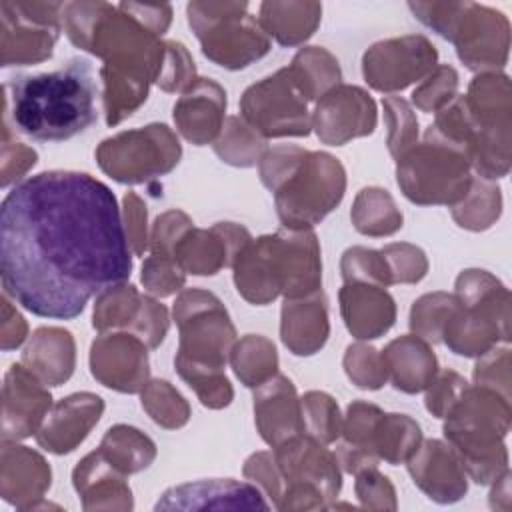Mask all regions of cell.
<instances>
[{
	"instance_id": "30",
	"label": "cell",
	"mask_w": 512,
	"mask_h": 512,
	"mask_svg": "<svg viewBox=\"0 0 512 512\" xmlns=\"http://www.w3.org/2000/svg\"><path fill=\"white\" fill-rule=\"evenodd\" d=\"M46 386L64 384L76 364V344L68 330L42 326L34 330L20 360Z\"/></svg>"
},
{
	"instance_id": "6",
	"label": "cell",
	"mask_w": 512,
	"mask_h": 512,
	"mask_svg": "<svg viewBox=\"0 0 512 512\" xmlns=\"http://www.w3.org/2000/svg\"><path fill=\"white\" fill-rule=\"evenodd\" d=\"M464 100L474 122L468 144L470 166L486 180L506 176L512 142L510 78L502 72H482L470 82Z\"/></svg>"
},
{
	"instance_id": "26",
	"label": "cell",
	"mask_w": 512,
	"mask_h": 512,
	"mask_svg": "<svg viewBox=\"0 0 512 512\" xmlns=\"http://www.w3.org/2000/svg\"><path fill=\"white\" fill-rule=\"evenodd\" d=\"M72 484L84 510H130L132 490L120 472L98 448L86 454L72 470Z\"/></svg>"
},
{
	"instance_id": "28",
	"label": "cell",
	"mask_w": 512,
	"mask_h": 512,
	"mask_svg": "<svg viewBox=\"0 0 512 512\" xmlns=\"http://www.w3.org/2000/svg\"><path fill=\"white\" fill-rule=\"evenodd\" d=\"M328 334V306L322 290L304 298L284 300L280 338L294 356H312L320 352Z\"/></svg>"
},
{
	"instance_id": "27",
	"label": "cell",
	"mask_w": 512,
	"mask_h": 512,
	"mask_svg": "<svg viewBox=\"0 0 512 512\" xmlns=\"http://www.w3.org/2000/svg\"><path fill=\"white\" fill-rule=\"evenodd\" d=\"M50 466L28 446L14 440H2V498L18 508H34L50 488Z\"/></svg>"
},
{
	"instance_id": "35",
	"label": "cell",
	"mask_w": 512,
	"mask_h": 512,
	"mask_svg": "<svg viewBox=\"0 0 512 512\" xmlns=\"http://www.w3.org/2000/svg\"><path fill=\"white\" fill-rule=\"evenodd\" d=\"M502 214V190L494 180L472 178L468 194L452 206L454 222L472 232L488 230Z\"/></svg>"
},
{
	"instance_id": "49",
	"label": "cell",
	"mask_w": 512,
	"mask_h": 512,
	"mask_svg": "<svg viewBox=\"0 0 512 512\" xmlns=\"http://www.w3.org/2000/svg\"><path fill=\"white\" fill-rule=\"evenodd\" d=\"M380 252L388 264L392 284H416L428 272V258L424 250L414 244L392 242Z\"/></svg>"
},
{
	"instance_id": "34",
	"label": "cell",
	"mask_w": 512,
	"mask_h": 512,
	"mask_svg": "<svg viewBox=\"0 0 512 512\" xmlns=\"http://www.w3.org/2000/svg\"><path fill=\"white\" fill-rule=\"evenodd\" d=\"M228 360L236 378L248 388H258L278 374L276 346L262 334H246L236 340Z\"/></svg>"
},
{
	"instance_id": "45",
	"label": "cell",
	"mask_w": 512,
	"mask_h": 512,
	"mask_svg": "<svg viewBox=\"0 0 512 512\" xmlns=\"http://www.w3.org/2000/svg\"><path fill=\"white\" fill-rule=\"evenodd\" d=\"M340 272L344 282H362L382 288L392 284L382 252L366 246H352L344 250L340 258Z\"/></svg>"
},
{
	"instance_id": "50",
	"label": "cell",
	"mask_w": 512,
	"mask_h": 512,
	"mask_svg": "<svg viewBox=\"0 0 512 512\" xmlns=\"http://www.w3.org/2000/svg\"><path fill=\"white\" fill-rule=\"evenodd\" d=\"M196 66L182 42L166 40L164 42V62L156 84L164 92L184 94L196 82Z\"/></svg>"
},
{
	"instance_id": "29",
	"label": "cell",
	"mask_w": 512,
	"mask_h": 512,
	"mask_svg": "<svg viewBox=\"0 0 512 512\" xmlns=\"http://www.w3.org/2000/svg\"><path fill=\"white\" fill-rule=\"evenodd\" d=\"M382 360L392 386L406 394L424 392L438 374V358L430 342L416 334L392 340L382 350Z\"/></svg>"
},
{
	"instance_id": "52",
	"label": "cell",
	"mask_w": 512,
	"mask_h": 512,
	"mask_svg": "<svg viewBox=\"0 0 512 512\" xmlns=\"http://www.w3.org/2000/svg\"><path fill=\"white\" fill-rule=\"evenodd\" d=\"M474 384L496 390L510 400V348L494 346L474 366Z\"/></svg>"
},
{
	"instance_id": "43",
	"label": "cell",
	"mask_w": 512,
	"mask_h": 512,
	"mask_svg": "<svg viewBox=\"0 0 512 512\" xmlns=\"http://www.w3.org/2000/svg\"><path fill=\"white\" fill-rule=\"evenodd\" d=\"M458 306V298L448 292H432L420 296L410 310V328L426 342H440L442 330Z\"/></svg>"
},
{
	"instance_id": "8",
	"label": "cell",
	"mask_w": 512,
	"mask_h": 512,
	"mask_svg": "<svg viewBox=\"0 0 512 512\" xmlns=\"http://www.w3.org/2000/svg\"><path fill=\"white\" fill-rule=\"evenodd\" d=\"M346 170L328 152H310L272 192L282 228L304 230L320 224L344 198Z\"/></svg>"
},
{
	"instance_id": "57",
	"label": "cell",
	"mask_w": 512,
	"mask_h": 512,
	"mask_svg": "<svg viewBox=\"0 0 512 512\" xmlns=\"http://www.w3.org/2000/svg\"><path fill=\"white\" fill-rule=\"evenodd\" d=\"M194 226V222L190 220V216L182 210H168L164 214H160L154 224H152V232H150V252H158V254H170L174 252V246L178 244V240Z\"/></svg>"
},
{
	"instance_id": "19",
	"label": "cell",
	"mask_w": 512,
	"mask_h": 512,
	"mask_svg": "<svg viewBox=\"0 0 512 512\" xmlns=\"http://www.w3.org/2000/svg\"><path fill=\"white\" fill-rule=\"evenodd\" d=\"M252 240L250 232L236 222H216L212 228H190L174 246L172 256L186 274L214 276L232 266L236 254Z\"/></svg>"
},
{
	"instance_id": "25",
	"label": "cell",
	"mask_w": 512,
	"mask_h": 512,
	"mask_svg": "<svg viewBox=\"0 0 512 512\" xmlns=\"http://www.w3.org/2000/svg\"><path fill=\"white\" fill-rule=\"evenodd\" d=\"M338 300L342 320L348 332L358 340L380 338L394 326L396 304L382 286L344 282Z\"/></svg>"
},
{
	"instance_id": "14",
	"label": "cell",
	"mask_w": 512,
	"mask_h": 512,
	"mask_svg": "<svg viewBox=\"0 0 512 512\" xmlns=\"http://www.w3.org/2000/svg\"><path fill=\"white\" fill-rule=\"evenodd\" d=\"M62 10V2H0L2 66L48 60L62 28Z\"/></svg>"
},
{
	"instance_id": "5",
	"label": "cell",
	"mask_w": 512,
	"mask_h": 512,
	"mask_svg": "<svg viewBox=\"0 0 512 512\" xmlns=\"http://www.w3.org/2000/svg\"><path fill=\"white\" fill-rule=\"evenodd\" d=\"M470 158L464 148L426 128L424 142L396 160V182L402 194L418 206H454L470 190Z\"/></svg>"
},
{
	"instance_id": "51",
	"label": "cell",
	"mask_w": 512,
	"mask_h": 512,
	"mask_svg": "<svg viewBox=\"0 0 512 512\" xmlns=\"http://www.w3.org/2000/svg\"><path fill=\"white\" fill-rule=\"evenodd\" d=\"M306 154L308 150L296 144H282L266 150L258 162L262 184L270 192H276L282 186V182L300 166Z\"/></svg>"
},
{
	"instance_id": "1",
	"label": "cell",
	"mask_w": 512,
	"mask_h": 512,
	"mask_svg": "<svg viewBox=\"0 0 512 512\" xmlns=\"http://www.w3.org/2000/svg\"><path fill=\"white\" fill-rule=\"evenodd\" d=\"M4 294L28 312L72 320L132 272L114 192L88 172L46 170L20 180L0 208Z\"/></svg>"
},
{
	"instance_id": "58",
	"label": "cell",
	"mask_w": 512,
	"mask_h": 512,
	"mask_svg": "<svg viewBox=\"0 0 512 512\" xmlns=\"http://www.w3.org/2000/svg\"><path fill=\"white\" fill-rule=\"evenodd\" d=\"M146 218H148V212L142 198L136 192H126L122 200V220H124L128 244L134 256H144V252L150 248Z\"/></svg>"
},
{
	"instance_id": "9",
	"label": "cell",
	"mask_w": 512,
	"mask_h": 512,
	"mask_svg": "<svg viewBox=\"0 0 512 512\" xmlns=\"http://www.w3.org/2000/svg\"><path fill=\"white\" fill-rule=\"evenodd\" d=\"M282 474L284 492L278 510L326 508V500L336 498L342 488V472L336 454L322 442L296 434L272 448Z\"/></svg>"
},
{
	"instance_id": "39",
	"label": "cell",
	"mask_w": 512,
	"mask_h": 512,
	"mask_svg": "<svg viewBox=\"0 0 512 512\" xmlns=\"http://www.w3.org/2000/svg\"><path fill=\"white\" fill-rule=\"evenodd\" d=\"M144 294L138 292L134 284H114L98 294L92 314V326L102 334L108 330H130Z\"/></svg>"
},
{
	"instance_id": "60",
	"label": "cell",
	"mask_w": 512,
	"mask_h": 512,
	"mask_svg": "<svg viewBox=\"0 0 512 512\" xmlns=\"http://www.w3.org/2000/svg\"><path fill=\"white\" fill-rule=\"evenodd\" d=\"M128 14H132L140 24H144L158 38L168 30L172 22V6L170 4H136V2H120Z\"/></svg>"
},
{
	"instance_id": "13",
	"label": "cell",
	"mask_w": 512,
	"mask_h": 512,
	"mask_svg": "<svg viewBox=\"0 0 512 512\" xmlns=\"http://www.w3.org/2000/svg\"><path fill=\"white\" fill-rule=\"evenodd\" d=\"M308 96L290 66L248 86L240 98V118L268 138L308 136L312 114Z\"/></svg>"
},
{
	"instance_id": "33",
	"label": "cell",
	"mask_w": 512,
	"mask_h": 512,
	"mask_svg": "<svg viewBox=\"0 0 512 512\" xmlns=\"http://www.w3.org/2000/svg\"><path fill=\"white\" fill-rule=\"evenodd\" d=\"M98 450L126 476L148 468L156 458V444L144 432L128 424L108 428Z\"/></svg>"
},
{
	"instance_id": "20",
	"label": "cell",
	"mask_w": 512,
	"mask_h": 512,
	"mask_svg": "<svg viewBox=\"0 0 512 512\" xmlns=\"http://www.w3.org/2000/svg\"><path fill=\"white\" fill-rule=\"evenodd\" d=\"M268 510L258 486L250 482H238L234 478L196 480L168 488L156 502L154 510Z\"/></svg>"
},
{
	"instance_id": "4",
	"label": "cell",
	"mask_w": 512,
	"mask_h": 512,
	"mask_svg": "<svg viewBox=\"0 0 512 512\" xmlns=\"http://www.w3.org/2000/svg\"><path fill=\"white\" fill-rule=\"evenodd\" d=\"M510 400L484 386H466L444 418V438L460 456L466 476L492 484L508 470L504 438L510 430Z\"/></svg>"
},
{
	"instance_id": "32",
	"label": "cell",
	"mask_w": 512,
	"mask_h": 512,
	"mask_svg": "<svg viewBox=\"0 0 512 512\" xmlns=\"http://www.w3.org/2000/svg\"><path fill=\"white\" fill-rule=\"evenodd\" d=\"M350 220L364 236H392L402 228V212L388 190L378 186L362 188L352 204Z\"/></svg>"
},
{
	"instance_id": "24",
	"label": "cell",
	"mask_w": 512,
	"mask_h": 512,
	"mask_svg": "<svg viewBox=\"0 0 512 512\" xmlns=\"http://www.w3.org/2000/svg\"><path fill=\"white\" fill-rule=\"evenodd\" d=\"M254 422L262 440L272 448L302 434L300 398L290 378L276 374L256 388Z\"/></svg>"
},
{
	"instance_id": "16",
	"label": "cell",
	"mask_w": 512,
	"mask_h": 512,
	"mask_svg": "<svg viewBox=\"0 0 512 512\" xmlns=\"http://www.w3.org/2000/svg\"><path fill=\"white\" fill-rule=\"evenodd\" d=\"M376 122L378 110L372 96L350 84H338L322 94L312 114L316 136L328 146H344L354 138L370 136Z\"/></svg>"
},
{
	"instance_id": "41",
	"label": "cell",
	"mask_w": 512,
	"mask_h": 512,
	"mask_svg": "<svg viewBox=\"0 0 512 512\" xmlns=\"http://www.w3.org/2000/svg\"><path fill=\"white\" fill-rule=\"evenodd\" d=\"M302 434L326 444L336 442L342 432V416L336 400L318 390H310L300 398Z\"/></svg>"
},
{
	"instance_id": "46",
	"label": "cell",
	"mask_w": 512,
	"mask_h": 512,
	"mask_svg": "<svg viewBox=\"0 0 512 512\" xmlns=\"http://www.w3.org/2000/svg\"><path fill=\"white\" fill-rule=\"evenodd\" d=\"M344 372L362 390H378L388 380L382 352L366 344H350L344 354Z\"/></svg>"
},
{
	"instance_id": "56",
	"label": "cell",
	"mask_w": 512,
	"mask_h": 512,
	"mask_svg": "<svg viewBox=\"0 0 512 512\" xmlns=\"http://www.w3.org/2000/svg\"><path fill=\"white\" fill-rule=\"evenodd\" d=\"M242 472L254 486H258L268 498H272L274 506H278L284 492V480L272 452H254L244 462Z\"/></svg>"
},
{
	"instance_id": "18",
	"label": "cell",
	"mask_w": 512,
	"mask_h": 512,
	"mask_svg": "<svg viewBox=\"0 0 512 512\" xmlns=\"http://www.w3.org/2000/svg\"><path fill=\"white\" fill-rule=\"evenodd\" d=\"M46 384L22 362L12 364L2 386V440H24L36 434L52 408Z\"/></svg>"
},
{
	"instance_id": "55",
	"label": "cell",
	"mask_w": 512,
	"mask_h": 512,
	"mask_svg": "<svg viewBox=\"0 0 512 512\" xmlns=\"http://www.w3.org/2000/svg\"><path fill=\"white\" fill-rule=\"evenodd\" d=\"M356 476V496L360 498L364 508H374V510H394L396 508V492L392 482L378 472V466L364 468L354 474Z\"/></svg>"
},
{
	"instance_id": "36",
	"label": "cell",
	"mask_w": 512,
	"mask_h": 512,
	"mask_svg": "<svg viewBox=\"0 0 512 512\" xmlns=\"http://www.w3.org/2000/svg\"><path fill=\"white\" fill-rule=\"evenodd\" d=\"M308 100H318L342 80V70L332 52L322 46L300 48L290 64Z\"/></svg>"
},
{
	"instance_id": "40",
	"label": "cell",
	"mask_w": 512,
	"mask_h": 512,
	"mask_svg": "<svg viewBox=\"0 0 512 512\" xmlns=\"http://www.w3.org/2000/svg\"><path fill=\"white\" fill-rule=\"evenodd\" d=\"M140 402L146 414L166 430L182 428L190 420L186 398L168 380H148L140 390Z\"/></svg>"
},
{
	"instance_id": "3",
	"label": "cell",
	"mask_w": 512,
	"mask_h": 512,
	"mask_svg": "<svg viewBox=\"0 0 512 512\" xmlns=\"http://www.w3.org/2000/svg\"><path fill=\"white\" fill-rule=\"evenodd\" d=\"M232 270L238 294L256 306L278 296L304 298L322 288L320 244L312 228H280L252 238L236 254Z\"/></svg>"
},
{
	"instance_id": "37",
	"label": "cell",
	"mask_w": 512,
	"mask_h": 512,
	"mask_svg": "<svg viewBox=\"0 0 512 512\" xmlns=\"http://www.w3.org/2000/svg\"><path fill=\"white\" fill-rule=\"evenodd\" d=\"M216 156L236 168L256 166L266 152V138L240 116H228L214 140Z\"/></svg>"
},
{
	"instance_id": "17",
	"label": "cell",
	"mask_w": 512,
	"mask_h": 512,
	"mask_svg": "<svg viewBox=\"0 0 512 512\" xmlns=\"http://www.w3.org/2000/svg\"><path fill=\"white\" fill-rule=\"evenodd\" d=\"M90 372L110 390L136 394L148 382V346L132 332H102L90 346Z\"/></svg>"
},
{
	"instance_id": "38",
	"label": "cell",
	"mask_w": 512,
	"mask_h": 512,
	"mask_svg": "<svg viewBox=\"0 0 512 512\" xmlns=\"http://www.w3.org/2000/svg\"><path fill=\"white\" fill-rule=\"evenodd\" d=\"M422 442V430L416 420L406 414H382L376 436L374 454L392 466L406 462Z\"/></svg>"
},
{
	"instance_id": "15",
	"label": "cell",
	"mask_w": 512,
	"mask_h": 512,
	"mask_svg": "<svg viewBox=\"0 0 512 512\" xmlns=\"http://www.w3.org/2000/svg\"><path fill=\"white\" fill-rule=\"evenodd\" d=\"M436 66L438 50L422 34L380 40L362 56L364 80L386 94L422 82Z\"/></svg>"
},
{
	"instance_id": "2",
	"label": "cell",
	"mask_w": 512,
	"mask_h": 512,
	"mask_svg": "<svg viewBox=\"0 0 512 512\" xmlns=\"http://www.w3.org/2000/svg\"><path fill=\"white\" fill-rule=\"evenodd\" d=\"M96 96L92 64L70 58L58 70L6 80L4 124L34 140L62 142L96 122Z\"/></svg>"
},
{
	"instance_id": "22",
	"label": "cell",
	"mask_w": 512,
	"mask_h": 512,
	"mask_svg": "<svg viewBox=\"0 0 512 512\" xmlns=\"http://www.w3.org/2000/svg\"><path fill=\"white\" fill-rule=\"evenodd\" d=\"M104 412V400L92 392H76L58 400L40 430L36 442L52 454H68L90 434Z\"/></svg>"
},
{
	"instance_id": "48",
	"label": "cell",
	"mask_w": 512,
	"mask_h": 512,
	"mask_svg": "<svg viewBox=\"0 0 512 512\" xmlns=\"http://www.w3.org/2000/svg\"><path fill=\"white\" fill-rule=\"evenodd\" d=\"M458 94V72L450 64H438L412 92V104L422 112H438Z\"/></svg>"
},
{
	"instance_id": "10",
	"label": "cell",
	"mask_w": 512,
	"mask_h": 512,
	"mask_svg": "<svg viewBox=\"0 0 512 512\" xmlns=\"http://www.w3.org/2000/svg\"><path fill=\"white\" fill-rule=\"evenodd\" d=\"M180 338L174 360L224 370L236 328L220 298L202 288H186L178 294L172 308Z\"/></svg>"
},
{
	"instance_id": "11",
	"label": "cell",
	"mask_w": 512,
	"mask_h": 512,
	"mask_svg": "<svg viewBox=\"0 0 512 512\" xmlns=\"http://www.w3.org/2000/svg\"><path fill=\"white\" fill-rule=\"evenodd\" d=\"M94 156L116 182L142 184L168 174L180 162L182 146L166 124L154 122L102 140Z\"/></svg>"
},
{
	"instance_id": "23",
	"label": "cell",
	"mask_w": 512,
	"mask_h": 512,
	"mask_svg": "<svg viewBox=\"0 0 512 512\" xmlns=\"http://www.w3.org/2000/svg\"><path fill=\"white\" fill-rule=\"evenodd\" d=\"M226 90L210 80L198 78L174 104V124L194 146L214 142L224 126Z\"/></svg>"
},
{
	"instance_id": "31",
	"label": "cell",
	"mask_w": 512,
	"mask_h": 512,
	"mask_svg": "<svg viewBox=\"0 0 512 512\" xmlns=\"http://www.w3.org/2000/svg\"><path fill=\"white\" fill-rule=\"evenodd\" d=\"M322 20L318 2H262L258 22L280 46L306 42Z\"/></svg>"
},
{
	"instance_id": "54",
	"label": "cell",
	"mask_w": 512,
	"mask_h": 512,
	"mask_svg": "<svg viewBox=\"0 0 512 512\" xmlns=\"http://www.w3.org/2000/svg\"><path fill=\"white\" fill-rule=\"evenodd\" d=\"M468 382L454 370H444L434 376L430 386L426 388V410L436 418H446L452 406L458 402L462 392L466 390Z\"/></svg>"
},
{
	"instance_id": "12",
	"label": "cell",
	"mask_w": 512,
	"mask_h": 512,
	"mask_svg": "<svg viewBox=\"0 0 512 512\" xmlns=\"http://www.w3.org/2000/svg\"><path fill=\"white\" fill-rule=\"evenodd\" d=\"M438 34L456 46L458 58L474 72H496L508 62V18L476 2H448Z\"/></svg>"
},
{
	"instance_id": "61",
	"label": "cell",
	"mask_w": 512,
	"mask_h": 512,
	"mask_svg": "<svg viewBox=\"0 0 512 512\" xmlns=\"http://www.w3.org/2000/svg\"><path fill=\"white\" fill-rule=\"evenodd\" d=\"M2 350H14L18 348L28 334V324L24 316L12 306L8 296L2 298Z\"/></svg>"
},
{
	"instance_id": "53",
	"label": "cell",
	"mask_w": 512,
	"mask_h": 512,
	"mask_svg": "<svg viewBox=\"0 0 512 512\" xmlns=\"http://www.w3.org/2000/svg\"><path fill=\"white\" fill-rule=\"evenodd\" d=\"M168 326H170L168 308L160 304L154 296L144 294L140 312L128 332L138 336L148 348H158L166 338Z\"/></svg>"
},
{
	"instance_id": "47",
	"label": "cell",
	"mask_w": 512,
	"mask_h": 512,
	"mask_svg": "<svg viewBox=\"0 0 512 512\" xmlns=\"http://www.w3.org/2000/svg\"><path fill=\"white\" fill-rule=\"evenodd\" d=\"M142 284L144 290L154 298H166L182 290L186 282V272L178 260L170 254L150 252L142 264Z\"/></svg>"
},
{
	"instance_id": "21",
	"label": "cell",
	"mask_w": 512,
	"mask_h": 512,
	"mask_svg": "<svg viewBox=\"0 0 512 512\" xmlns=\"http://www.w3.org/2000/svg\"><path fill=\"white\" fill-rule=\"evenodd\" d=\"M406 466L414 484L438 504L458 502L468 490L460 456L448 442L436 438L420 442Z\"/></svg>"
},
{
	"instance_id": "42",
	"label": "cell",
	"mask_w": 512,
	"mask_h": 512,
	"mask_svg": "<svg viewBox=\"0 0 512 512\" xmlns=\"http://www.w3.org/2000/svg\"><path fill=\"white\" fill-rule=\"evenodd\" d=\"M174 366H176V372L180 374V378L196 392L198 400L206 408L220 410L232 402L234 390H232V384L226 378L224 370L200 366V364H192V362H184V360H174Z\"/></svg>"
},
{
	"instance_id": "7",
	"label": "cell",
	"mask_w": 512,
	"mask_h": 512,
	"mask_svg": "<svg viewBox=\"0 0 512 512\" xmlns=\"http://www.w3.org/2000/svg\"><path fill=\"white\" fill-rule=\"evenodd\" d=\"M186 16L202 54L226 70H242L270 52V36L248 2H190Z\"/></svg>"
},
{
	"instance_id": "59",
	"label": "cell",
	"mask_w": 512,
	"mask_h": 512,
	"mask_svg": "<svg viewBox=\"0 0 512 512\" xmlns=\"http://www.w3.org/2000/svg\"><path fill=\"white\" fill-rule=\"evenodd\" d=\"M38 162L36 150L22 142H8V138L2 140V186H10L12 182L18 184V180Z\"/></svg>"
},
{
	"instance_id": "44",
	"label": "cell",
	"mask_w": 512,
	"mask_h": 512,
	"mask_svg": "<svg viewBox=\"0 0 512 512\" xmlns=\"http://www.w3.org/2000/svg\"><path fill=\"white\" fill-rule=\"evenodd\" d=\"M384 122L388 126V150L394 160L418 144V120L408 100L400 96H384Z\"/></svg>"
}]
</instances>
